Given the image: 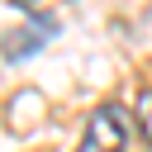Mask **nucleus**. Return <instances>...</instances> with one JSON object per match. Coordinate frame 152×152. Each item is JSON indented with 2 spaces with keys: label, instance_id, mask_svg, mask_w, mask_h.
Segmentation results:
<instances>
[{
  "label": "nucleus",
  "instance_id": "1",
  "mask_svg": "<svg viewBox=\"0 0 152 152\" xmlns=\"http://www.w3.org/2000/svg\"><path fill=\"white\" fill-rule=\"evenodd\" d=\"M124 147H128V114L119 104H100L86 119V133H81L76 152H124Z\"/></svg>",
  "mask_w": 152,
  "mask_h": 152
},
{
  "label": "nucleus",
  "instance_id": "2",
  "mask_svg": "<svg viewBox=\"0 0 152 152\" xmlns=\"http://www.w3.org/2000/svg\"><path fill=\"white\" fill-rule=\"evenodd\" d=\"M133 119H138V133L152 142V90H142V95H138V109H133Z\"/></svg>",
  "mask_w": 152,
  "mask_h": 152
}]
</instances>
